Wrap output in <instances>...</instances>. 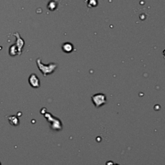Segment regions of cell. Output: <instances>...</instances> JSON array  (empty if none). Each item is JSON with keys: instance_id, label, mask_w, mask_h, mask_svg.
<instances>
[{"instance_id": "obj_4", "label": "cell", "mask_w": 165, "mask_h": 165, "mask_svg": "<svg viewBox=\"0 0 165 165\" xmlns=\"http://www.w3.org/2000/svg\"><path fill=\"white\" fill-rule=\"evenodd\" d=\"M14 35L16 36V38H17V41H16V45L17 46L18 50H19V52L21 54V50H22V49L24 46V44H25V42H24L23 39L20 37L19 33H18V32L15 33Z\"/></svg>"}, {"instance_id": "obj_10", "label": "cell", "mask_w": 165, "mask_h": 165, "mask_svg": "<svg viewBox=\"0 0 165 165\" xmlns=\"http://www.w3.org/2000/svg\"><path fill=\"white\" fill-rule=\"evenodd\" d=\"M0 165H1V163H0Z\"/></svg>"}, {"instance_id": "obj_1", "label": "cell", "mask_w": 165, "mask_h": 165, "mask_svg": "<svg viewBox=\"0 0 165 165\" xmlns=\"http://www.w3.org/2000/svg\"><path fill=\"white\" fill-rule=\"evenodd\" d=\"M37 65H38V68L39 69L41 72L43 74L44 76L49 75L50 74H52L55 71V68L57 67V64L55 63H50L49 65H44L41 62L40 58L37 60L36 61Z\"/></svg>"}, {"instance_id": "obj_8", "label": "cell", "mask_w": 165, "mask_h": 165, "mask_svg": "<svg viewBox=\"0 0 165 165\" xmlns=\"http://www.w3.org/2000/svg\"><path fill=\"white\" fill-rule=\"evenodd\" d=\"M9 121L10 124L12 126H17V125L19 124V119L15 116H10L9 118Z\"/></svg>"}, {"instance_id": "obj_7", "label": "cell", "mask_w": 165, "mask_h": 165, "mask_svg": "<svg viewBox=\"0 0 165 165\" xmlns=\"http://www.w3.org/2000/svg\"><path fill=\"white\" fill-rule=\"evenodd\" d=\"M48 9H49L50 11H54L57 7V1H54V0H50L49 2L47 5Z\"/></svg>"}, {"instance_id": "obj_3", "label": "cell", "mask_w": 165, "mask_h": 165, "mask_svg": "<svg viewBox=\"0 0 165 165\" xmlns=\"http://www.w3.org/2000/svg\"><path fill=\"white\" fill-rule=\"evenodd\" d=\"M29 83L32 87L34 88H38L40 86V83H39V79L36 74H31L30 76L29 77L28 79Z\"/></svg>"}, {"instance_id": "obj_2", "label": "cell", "mask_w": 165, "mask_h": 165, "mask_svg": "<svg viewBox=\"0 0 165 165\" xmlns=\"http://www.w3.org/2000/svg\"><path fill=\"white\" fill-rule=\"evenodd\" d=\"M92 101L97 107H99L106 103V97L104 94H97L92 97Z\"/></svg>"}, {"instance_id": "obj_6", "label": "cell", "mask_w": 165, "mask_h": 165, "mask_svg": "<svg viewBox=\"0 0 165 165\" xmlns=\"http://www.w3.org/2000/svg\"><path fill=\"white\" fill-rule=\"evenodd\" d=\"M9 53H10V55H12V56H14V55H16L21 54L19 52V50H18V49L17 46L16 45V44L13 45H12L11 47H10V49H9Z\"/></svg>"}, {"instance_id": "obj_5", "label": "cell", "mask_w": 165, "mask_h": 165, "mask_svg": "<svg viewBox=\"0 0 165 165\" xmlns=\"http://www.w3.org/2000/svg\"><path fill=\"white\" fill-rule=\"evenodd\" d=\"M62 50L64 52L70 53L73 50V45L70 43H65L62 46Z\"/></svg>"}, {"instance_id": "obj_9", "label": "cell", "mask_w": 165, "mask_h": 165, "mask_svg": "<svg viewBox=\"0 0 165 165\" xmlns=\"http://www.w3.org/2000/svg\"><path fill=\"white\" fill-rule=\"evenodd\" d=\"M87 5L89 7H96L97 5V0H89V3Z\"/></svg>"}]
</instances>
